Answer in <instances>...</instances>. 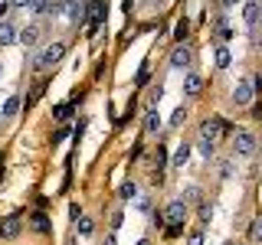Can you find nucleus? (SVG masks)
<instances>
[{
    "label": "nucleus",
    "instance_id": "f03ea898",
    "mask_svg": "<svg viewBox=\"0 0 262 245\" xmlns=\"http://www.w3.org/2000/svg\"><path fill=\"white\" fill-rule=\"evenodd\" d=\"M85 4L89 0H62V20L66 27H79V23H85Z\"/></svg>",
    "mask_w": 262,
    "mask_h": 245
},
{
    "label": "nucleus",
    "instance_id": "20e7f679",
    "mask_svg": "<svg viewBox=\"0 0 262 245\" xmlns=\"http://www.w3.org/2000/svg\"><path fill=\"white\" fill-rule=\"evenodd\" d=\"M66 56V43H49L43 53L36 56V69H53V65H59Z\"/></svg>",
    "mask_w": 262,
    "mask_h": 245
},
{
    "label": "nucleus",
    "instance_id": "79ce46f5",
    "mask_svg": "<svg viewBox=\"0 0 262 245\" xmlns=\"http://www.w3.org/2000/svg\"><path fill=\"white\" fill-rule=\"evenodd\" d=\"M0 76H4V62H0Z\"/></svg>",
    "mask_w": 262,
    "mask_h": 245
},
{
    "label": "nucleus",
    "instance_id": "4be33fe9",
    "mask_svg": "<svg viewBox=\"0 0 262 245\" xmlns=\"http://www.w3.org/2000/svg\"><path fill=\"white\" fill-rule=\"evenodd\" d=\"M69 118H72V102L56 105V121H69Z\"/></svg>",
    "mask_w": 262,
    "mask_h": 245
},
{
    "label": "nucleus",
    "instance_id": "39448f33",
    "mask_svg": "<svg viewBox=\"0 0 262 245\" xmlns=\"http://www.w3.org/2000/svg\"><path fill=\"white\" fill-rule=\"evenodd\" d=\"M187 209H190V206H187L184 200H170L167 209H164V223H167V226H184Z\"/></svg>",
    "mask_w": 262,
    "mask_h": 245
},
{
    "label": "nucleus",
    "instance_id": "ddd939ff",
    "mask_svg": "<svg viewBox=\"0 0 262 245\" xmlns=\"http://www.w3.org/2000/svg\"><path fill=\"white\" fill-rule=\"evenodd\" d=\"M0 235H4V239H16V235H20V219L16 216L0 219Z\"/></svg>",
    "mask_w": 262,
    "mask_h": 245
},
{
    "label": "nucleus",
    "instance_id": "2eb2a0df",
    "mask_svg": "<svg viewBox=\"0 0 262 245\" xmlns=\"http://www.w3.org/2000/svg\"><path fill=\"white\" fill-rule=\"evenodd\" d=\"M216 69H229V62H233V53H229V46H216Z\"/></svg>",
    "mask_w": 262,
    "mask_h": 245
},
{
    "label": "nucleus",
    "instance_id": "7ed1b4c3",
    "mask_svg": "<svg viewBox=\"0 0 262 245\" xmlns=\"http://www.w3.org/2000/svg\"><path fill=\"white\" fill-rule=\"evenodd\" d=\"M256 134H249V131H236V137H233V157H252L256 154Z\"/></svg>",
    "mask_w": 262,
    "mask_h": 245
},
{
    "label": "nucleus",
    "instance_id": "f257e3e1",
    "mask_svg": "<svg viewBox=\"0 0 262 245\" xmlns=\"http://www.w3.org/2000/svg\"><path fill=\"white\" fill-rule=\"evenodd\" d=\"M256 102V76H246L236 82V88H233V105L236 108H246V105H252Z\"/></svg>",
    "mask_w": 262,
    "mask_h": 245
},
{
    "label": "nucleus",
    "instance_id": "f3484780",
    "mask_svg": "<svg viewBox=\"0 0 262 245\" xmlns=\"http://www.w3.org/2000/svg\"><path fill=\"white\" fill-rule=\"evenodd\" d=\"M20 105H23V102H20L16 95H13V98H7V102H4V111H0V114H4V118H13V114L20 111Z\"/></svg>",
    "mask_w": 262,
    "mask_h": 245
},
{
    "label": "nucleus",
    "instance_id": "cd10ccee",
    "mask_svg": "<svg viewBox=\"0 0 262 245\" xmlns=\"http://www.w3.org/2000/svg\"><path fill=\"white\" fill-rule=\"evenodd\" d=\"M249 239L252 242H262V219H256V223L249 226Z\"/></svg>",
    "mask_w": 262,
    "mask_h": 245
},
{
    "label": "nucleus",
    "instance_id": "c756f323",
    "mask_svg": "<svg viewBox=\"0 0 262 245\" xmlns=\"http://www.w3.org/2000/svg\"><path fill=\"white\" fill-rule=\"evenodd\" d=\"M174 33H177V39H180V43H184V39H187V33H190V23H187V20H180Z\"/></svg>",
    "mask_w": 262,
    "mask_h": 245
},
{
    "label": "nucleus",
    "instance_id": "dca6fc26",
    "mask_svg": "<svg viewBox=\"0 0 262 245\" xmlns=\"http://www.w3.org/2000/svg\"><path fill=\"white\" fill-rule=\"evenodd\" d=\"M170 160H174V167H184V163L190 160V144H180V147H177V154H174Z\"/></svg>",
    "mask_w": 262,
    "mask_h": 245
},
{
    "label": "nucleus",
    "instance_id": "c9c22d12",
    "mask_svg": "<svg viewBox=\"0 0 262 245\" xmlns=\"http://www.w3.org/2000/svg\"><path fill=\"white\" fill-rule=\"evenodd\" d=\"M10 7H13V4H10V0H0V20H4V16H7V13H10Z\"/></svg>",
    "mask_w": 262,
    "mask_h": 245
},
{
    "label": "nucleus",
    "instance_id": "e433bc0d",
    "mask_svg": "<svg viewBox=\"0 0 262 245\" xmlns=\"http://www.w3.org/2000/svg\"><path fill=\"white\" fill-rule=\"evenodd\" d=\"M10 4H13V7H20V10H30L33 0H10Z\"/></svg>",
    "mask_w": 262,
    "mask_h": 245
},
{
    "label": "nucleus",
    "instance_id": "5701e85b",
    "mask_svg": "<svg viewBox=\"0 0 262 245\" xmlns=\"http://www.w3.org/2000/svg\"><path fill=\"white\" fill-rule=\"evenodd\" d=\"M118 196H121V200H135V196H138V183H131V180H128V183H121Z\"/></svg>",
    "mask_w": 262,
    "mask_h": 245
},
{
    "label": "nucleus",
    "instance_id": "72a5a7b5",
    "mask_svg": "<svg viewBox=\"0 0 262 245\" xmlns=\"http://www.w3.org/2000/svg\"><path fill=\"white\" fill-rule=\"evenodd\" d=\"M154 163H158V170L167 163V151H164V147H158V157H154Z\"/></svg>",
    "mask_w": 262,
    "mask_h": 245
},
{
    "label": "nucleus",
    "instance_id": "9b49d317",
    "mask_svg": "<svg viewBox=\"0 0 262 245\" xmlns=\"http://www.w3.org/2000/svg\"><path fill=\"white\" fill-rule=\"evenodd\" d=\"M102 20H105V0H89V16H85V23L92 30L102 27Z\"/></svg>",
    "mask_w": 262,
    "mask_h": 245
},
{
    "label": "nucleus",
    "instance_id": "2f4dec72",
    "mask_svg": "<svg viewBox=\"0 0 262 245\" xmlns=\"http://www.w3.org/2000/svg\"><path fill=\"white\" fill-rule=\"evenodd\" d=\"M161 95H164V88H161V85H154V88H151V95H147V102H151V108H154V105L161 102Z\"/></svg>",
    "mask_w": 262,
    "mask_h": 245
},
{
    "label": "nucleus",
    "instance_id": "7c9ffc66",
    "mask_svg": "<svg viewBox=\"0 0 262 245\" xmlns=\"http://www.w3.org/2000/svg\"><path fill=\"white\" fill-rule=\"evenodd\" d=\"M69 131H72V128H66V125H59V128H56V134H53V144H59V141H66V137H69Z\"/></svg>",
    "mask_w": 262,
    "mask_h": 245
},
{
    "label": "nucleus",
    "instance_id": "bb28decb",
    "mask_svg": "<svg viewBox=\"0 0 262 245\" xmlns=\"http://www.w3.org/2000/svg\"><path fill=\"white\" fill-rule=\"evenodd\" d=\"M33 229H36V232H49V223H46L43 212H36V216H33Z\"/></svg>",
    "mask_w": 262,
    "mask_h": 245
},
{
    "label": "nucleus",
    "instance_id": "393cba45",
    "mask_svg": "<svg viewBox=\"0 0 262 245\" xmlns=\"http://www.w3.org/2000/svg\"><path fill=\"white\" fill-rule=\"evenodd\" d=\"M233 174H236V163L233 160H223V163H220V180H229Z\"/></svg>",
    "mask_w": 262,
    "mask_h": 245
},
{
    "label": "nucleus",
    "instance_id": "b1692460",
    "mask_svg": "<svg viewBox=\"0 0 262 245\" xmlns=\"http://www.w3.org/2000/svg\"><path fill=\"white\" fill-rule=\"evenodd\" d=\"M49 7H53V0H33L30 10H33V13H39V16H49Z\"/></svg>",
    "mask_w": 262,
    "mask_h": 245
},
{
    "label": "nucleus",
    "instance_id": "f704fd0d",
    "mask_svg": "<svg viewBox=\"0 0 262 245\" xmlns=\"http://www.w3.org/2000/svg\"><path fill=\"white\" fill-rule=\"evenodd\" d=\"M121 219H125V212H121V209H115V212H112V226L118 229V226H121Z\"/></svg>",
    "mask_w": 262,
    "mask_h": 245
},
{
    "label": "nucleus",
    "instance_id": "aec40b11",
    "mask_svg": "<svg viewBox=\"0 0 262 245\" xmlns=\"http://www.w3.org/2000/svg\"><path fill=\"white\" fill-rule=\"evenodd\" d=\"M196 219H200V226H207L213 219V206H210V203H200V206H196Z\"/></svg>",
    "mask_w": 262,
    "mask_h": 245
},
{
    "label": "nucleus",
    "instance_id": "6e6552de",
    "mask_svg": "<svg viewBox=\"0 0 262 245\" xmlns=\"http://www.w3.org/2000/svg\"><path fill=\"white\" fill-rule=\"evenodd\" d=\"M200 137H207V141L216 144L220 137H226V125L220 118H210V121H203V128H200Z\"/></svg>",
    "mask_w": 262,
    "mask_h": 245
},
{
    "label": "nucleus",
    "instance_id": "412c9836",
    "mask_svg": "<svg viewBox=\"0 0 262 245\" xmlns=\"http://www.w3.org/2000/svg\"><path fill=\"white\" fill-rule=\"evenodd\" d=\"M216 36H220V39H229V36H233V30H229L226 16H220V13H216Z\"/></svg>",
    "mask_w": 262,
    "mask_h": 245
},
{
    "label": "nucleus",
    "instance_id": "473e14b6",
    "mask_svg": "<svg viewBox=\"0 0 262 245\" xmlns=\"http://www.w3.org/2000/svg\"><path fill=\"white\" fill-rule=\"evenodd\" d=\"M187 245H203V229H196V232L187 235Z\"/></svg>",
    "mask_w": 262,
    "mask_h": 245
},
{
    "label": "nucleus",
    "instance_id": "c85d7f7f",
    "mask_svg": "<svg viewBox=\"0 0 262 245\" xmlns=\"http://www.w3.org/2000/svg\"><path fill=\"white\" fill-rule=\"evenodd\" d=\"M184 121H187V108H177L174 114H170V125H174V128H180Z\"/></svg>",
    "mask_w": 262,
    "mask_h": 245
},
{
    "label": "nucleus",
    "instance_id": "1a4fd4ad",
    "mask_svg": "<svg viewBox=\"0 0 262 245\" xmlns=\"http://www.w3.org/2000/svg\"><path fill=\"white\" fill-rule=\"evenodd\" d=\"M20 43V27L10 20H0V46H13Z\"/></svg>",
    "mask_w": 262,
    "mask_h": 245
},
{
    "label": "nucleus",
    "instance_id": "423d86ee",
    "mask_svg": "<svg viewBox=\"0 0 262 245\" xmlns=\"http://www.w3.org/2000/svg\"><path fill=\"white\" fill-rule=\"evenodd\" d=\"M170 65H174V69H190L193 65V49L187 43H177L174 53H170Z\"/></svg>",
    "mask_w": 262,
    "mask_h": 245
},
{
    "label": "nucleus",
    "instance_id": "a19ab883",
    "mask_svg": "<svg viewBox=\"0 0 262 245\" xmlns=\"http://www.w3.org/2000/svg\"><path fill=\"white\" fill-rule=\"evenodd\" d=\"M138 245H151V242H147V239H141V242H138Z\"/></svg>",
    "mask_w": 262,
    "mask_h": 245
},
{
    "label": "nucleus",
    "instance_id": "0eeeda50",
    "mask_svg": "<svg viewBox=\"0 0 262 245\" xmlns=\"http://www.w3.org/2000/svg\"><path fill=\"white\" fill-rule=\"evenodd\" d=\"M43 36H46V27H43V23H30V27H23V30H20V43L27 46V49H33Z\"/></svg>",
    "mask_w": 262,
    "mask_h": 245
},
{
    "label": "nucleus",
    "instance_id": "58836bf2",
    "mask_svg": "<svg viewBox=\"0 0 262 245\" xmlns=\"http://www.w3.org/2000/svg\"><path fill=\"white\" fill-rule=\"evenodd\" d=\"M239 4V0H220V7H223V10H229V7H236Z\"/></svg>",
    "mask_w": 262,
    "mask_h": 245
},
{
    "label": "nucleus",
    "instance_id": "a211bd4d",
    "mask_svg": "<svg viewBox=\"0 0 262 245\" xmlns=\"http://www.w3.org/2000/svg\"><path fill=\"white\" fill-rule=\"evenodd\" d=\"M196 151H200L207 160H213V154H216V144H213V141H207V137H200V141H196Z\"/></svg>",
    "mask_w": 262,
    "mask_h": 245
},
{
    "label": "nucleus",
    "instance_id": "4468645a",
    "mask_svg": "<svg viewBox=\"0 0 262 245\" xmlns=\"http://www.w3.org/2000/svg\"><path fill=\"white\" fill-rule=\"evenodd\" d=\"M144 131H147V134H158V131H161V114H158V108H147V114H144Z\"/></svg>",
    "mask_w": 262,
    "mask_h": 245
},
{
    "label": "nucleus",
    "instance_id": "4c0bfd02",
    "mask_svg": "<svg viewBox=\"0 0 262 245\" xmlns=\"http://www.w3.org/2000/svg\"><path fill=\"white\" fill-rule=\"evenodd\" d=\"M79 216H82V209L76 206V203H72V206H69V219H72V223H76V219H79Z\"/></svg>",
    "mask_w": 262,
    "mask_h": 245
},
{
    "label": "nucleus",
    "instance_id": "6ab92c4d",
    "mask_svg": "<svg viewBox=\"0 0 262 245\" xmlns=\"http://www.w3.org/2000/svg\"><path fill=\"white\" fill-rule=\"evenodd\" d=\"M76 226H79V235H92V229H95V223L85 216V212H82V216L76 219Z\"/></svg>",
    "mask_w": 262,
    "mask_h": 245
},
{
    "label": "nucleus",
    "instance_id": "ea45409f",
    "mask_svg": "<svg viewBox=\"0 0 262 245\" xmlns=\"http://www.w3.org/2000/svg\"><path fill=\"white\" fill-rule=\"evenodd\" d=\"M105 245H115V235H105Z\"/></svg>",
    "mask_w": 262,
    "mask_h": 245
},
{
    "label": "nucleus",
    "instance_id": "f8f14e48",
    "mask_svg": "<svg viewBox=\"0 0 262 245\" xmlns=\"http://www.w3.org/2000/svg\"><path fill=\"white\" fill-rule=\"evenodd\" d=\"M243 20H246V27H259V20H262V4L259 0H246L243 4Z\"/></svg>",
    "mask_w": 262,
    "mask_h": 245
},
{
    "label": "nucleus",
    "instance_id": "9d476101",
    "mask_svg": "<svg viewBox=\"0 0 262 245\" xmlns=\"http://www.w3.org/2000/svg\"><path fill=\"white\" fill-rule=\"evenodd\" d=\"M200 92H203V76L200 72H187L184 76V95L187 98H200Z\"/></svg>",
    "mask_w": 262,
    "mask_h": 245
},
{
    "label": "nucleus",
    "instance_id": "a878e982",
    "mask_svg": "<svg viewBox=\"0 0 262 245\" xmlns=\"http://www.w3.org/2000/svg\"><path fill=\"white\" fill-rule=\"evenodd\" d=\"M180 200H184L187 206H190V203H200V186H190V190H187L184 196H180Z\"/></svg>",
    "mask_w": 262,
    "mask_h": 245
}]
</instances>
